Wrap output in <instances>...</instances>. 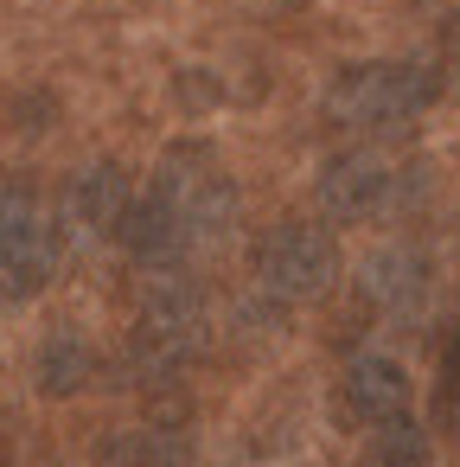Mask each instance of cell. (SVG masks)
<instances>
[{"instance_id":"7c38bea8","label":"cell","mask_w":460,"mask_h":467,"mask_svg":"<svg viewBox=\"0 0 460 467\" xmlns=\"http://www.w3.org/2000/svg\"><path fill=\"white\" fill-rule=\"evenodd\" d=\"M90 371H97V352L84 346V339H52L46 352H39V384L52 390V397H71V390H84L90 384Z\"/></svg>"},{"instance_id":"5b68a950","label":"cell","mask_w":460,"mask_h":467,"mask_svg":"<svg viewBox=\"0 0 460 467\" xmlns=\"http://www.w3.org/2000/svg\"><path fill=\"white\" fill-rule=\"evenodd\" d=\"M65 224L33 186H0V307L33 301L58 275Z\"/></svg>"},{"instance_id":"9c48e42d","label":"cell","mask_w":460,"mask_h":467,"mask_svg":"<svg viewBox=\"0 0 460 467\" xmlns=\"http://www.w3.org/2000/svg\"><path fill=\"white\" fill-rule=\"evenodd\" d=\"M364 288H371V301H377L383 314H396V320L422 314V301H428V263H422V250H415V244H383V250L364 263Z\"/></svg>"},{"instance_id":"277c9868","label":"cell","mask_w":460,"mask_h":467,"mask_svg":"<svg viewBox=\"0 0 460 467\" xmlns=\"http://www.w3.org/2000/svg\"><path fill=\"white\" fill-rule=\"evenodd\" d=\"M250 275H256V295L269 307H307L339 282V244L313 218H281L256 237Z\"/></svg>"},{"instance_id":"30bf717a","label":"cell","mask_w":460,"mask_h":467,"mask_svg":"<svg viewBox=\"0 0 460 467\" xmlns=\"http://www.w3.org/2000/svg\"><path fill=\"white\" fill-rule=\"evenodd\" d=\"M109 467H192V448L173 422H141V429L116 435Z\"/></svg>"},{"instance_id":"8992f818","label":"cell","mask_w":460,"mask_h":467,"mask_svg":"<svg viewBox=\"0 0 460 467\" xmlns=\"http://www.w3.org/2000/svg\"><path fill=\"white\" fill-rule=\"evenodd\" d=\"M320 212L332 224H371L383 212H396L403 199V167L390 154H371V148H352V154H332L320 186H313Z\"/></svg>"},{"instance_id":"4fadbf2b","label":"cell","mask_w":460,"mask_h":467,"mask_svg":"<svg viewBox=\"0 0 460 467\" xmlns=\"http://www.w3.org/2000/svg\"><path fill=\"white\" fill-rule=\"evenodd\" d=\"M441 416H447V422H460V320H454L447 365H441Z\"/></svg>"},{"instance_id":"52a82bcc","label":"cell","mask_w":460,"mask_h":467,"mask_svg":"<svg viewBox=\"0 0 460 467\" xmlns=\"http://www.w3.org/2000/svg\"><path fill=\"white\" fill-rule=\"evenodd\" d=\"M128 212H135V180L116 161H90L84 173H71V186L58 199V224L77 237H122Z\"/></svg>"},{"instance_id":"3957f363","label":"cell","mask_w":460,"mask_h":467,"mask_svg":"<svg viewBox=\"0 0 460 467\" xmlns=\"http://www.w3.org/2000/svg\"><path fill=\"white\" fill-rule=\"evenodd\" d=\"M205 333H211V314H205V295L179 275H167L141 314H135V333H128V365L141 384H173L199 365L205 352Z\"/></svg>"},{"instance_id":"7a4b0ae2","label":"cell","mask_w":460,"mask_h":467,"mask_svg":"<svg viewBox=\"0 0 460 467\" xmlns=\"http://www.w3.org/2000/svg\"><path fill=\"white\" fill-rule=\"evenodd\" d=\"M434 71L415 65V58H364L352 71H339L326 84V122L339 135H364V141H383V135H403L428 116L434 103Z\"/></svg>"},{"instance_id":"8fae6325","label":"cell","mask_w":460,"mask_h":467,"mask_svg":"<svg viewBox=\"0 0 460 467\" xmlns=\"http://www.w3.org/2000/svg\"><path fill=\"white\" fill-rule=\"evenodd\" d=\"M358 467H434V454H428V435L415 429V416H396V422L371 429Z\"/></svg>"},{"instance_id":"ba28073f","label":"cell","mask_w":460,"mask_h":467,"mask_svg":"<svg viewBox=\"0 0 460 467\" xmlns=\"http://www.w3.org/2000/svg\"><path fill=\"white\" fill-rule=\"evenodd\" d=\"M339 410L358 429H383V422L409 416V371L390 352H352L345 378H339Z\"/></svg>"},{"instance_id":"6da1fadb","label":"cell","mask_w":460,"mask_h":467,"mask_svg":"<svg viewBox=\"0 0 460 467\" xmlns=\"http://www.w3.org/2000/svg\"><path fill=\"white\" fill-rule=\"evenodd\" d=\"M237 224V186L211 161V148H167L148 192H135V212L122 224V244L141 269L179 275L199 250H211Z\"/></svg>"}]
</instances>
